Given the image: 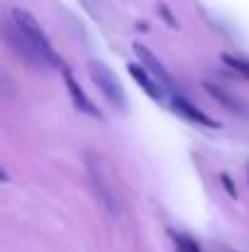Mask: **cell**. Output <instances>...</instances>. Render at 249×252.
<instances>
[{
  "mask_svg": "<svg viewBox=\"0 0 249 252\" xmlns=\"http://www.w3.org/2000/svg\"><path fill=\"white\" fill-rule=\"evenodd\" d=\"M5 37H7L12 52L20 54L27 64H32V66H56L59 64L47 34L42 32L39 22L29 12H25L20 7H12L7 12Z\"/></svg>",
  "mask_w": 249,
  "mask_h": 252,
  "instance_id": "cell-1",
  "label": "cell"
},
{
  "mask_svg": "<svg viewBox=\"0 0 249 252\" xmlns=\"http://www.w3.org/2000/svg\"><path fill=\"white\" fill-rule=\"evenodd\" d=\"M88 76L93 79V84L98 86V91L110 100V105H115L120 110H127V95H125L122 86L117 81V76L103 62H90L88 64Z\"/></svg>",
  "mask_w": 249,
  "mask_h": 252,
  "instance_id": "cell-2",
  "label": "cell"
},
{
  "mask_svg": "<svg viewBox=\"0 0 249 252\" xmlns=\"http://www.w3.org/2000/svg\"><path fill=\"white\" fill-rule=\"evenodd\" d=\"M88 171H90V179H93V186H95V191H98L100 203H103L112 216H117V198H115V191H112V186L105 181L98 159H90V157H88Z\"/></svg>",
  "mask_w": 249,
  "mask_h": 252,
  "instance_id": "cell-3",
  "label": "cell"
},
{
  "mask_svg": "<svg viewBox=\"0 0 249 252\" xmlns=\"http://www.w3.org/2000/svg\"><path fill=\"white\" fill-rule=\"evenodd\" d=\"M135 52L139 54V59L144 62V69H147V71H149V74L154 76V81L162 86L164 91H171V93H176V91H173V81H171V76H168V74L164 71V66L159 64V59H157V57H152V54H149V52H147L144 47H135Z\"/></svg>",
  "mask_w": 249,
  "mask_h": 252,
  "instance_id": "cell-4",
  "label": "cell"
},
{
  "mask_svg": "<svg viewBox=\"0 0 249 252\" xmlns=\"http://www.w3.org/2000/svg\"><path fill=\"white\" fill-rule=\"evenodd\" d=\"M64 79H66V88H69V93H71V98H74V103H76V108H81L83 113H88V115H93V118H103V113L88 100V95L83 93L79 84L74 81V76H71V71L69 69H64Z\"/></svg>",
  "mask_w": 249,
  "mask_h": 252,
  "instance_id": "cell-5",
  "label": "cell"
},
{
  "mask_svg": "<svg viewBox=\"0 0 249 252\" xmlns=\"http://www.w3.org/2000/svg\"><path fill=\"white\" fill-rule=\"evenodd\" d=\"M130 74L139 81V86L154 98V100H166V91L162 88V86L154 81V76L152 74H147L144 71V66H137V64H130Z\"/></svg>",
  "mask_w": 249,
  "mask_h": 252,
  "instance_id": "cell-6",
  "label": "cell"
},
{
  "mask_svg": "<svg viewBox=\"0 0 249 252\" xmlns=\"http://www.w3.org/2000/svg\"><path fill=\"white\" fill-rule=\"evenodd\" d=\"M171 103H173V108H176V110H181L186 118H191V120H198L200 125H208V127H213V125H215V123H213L208 115H203L198 108H193V105H191V103H188L183 95H178V93H171Z\"/></svg>",
  "mask_w": 249,
  "mask_h": 252,
  "instance_id": "cell-7",
  "label": "cell"
},
{
  "mask_svg": "<svg viewBox=\"0 0 249 252\" xmlns=\"http://www.w3.org/2000/svg\"><path fill=\"white\" fill-rule=\"evenodd\" d=\"M203 86H205V91H208V93H213V95H215L218 100H222V105H225L227 110H235V113H245V108H242V105H240V103H237V100H235L232 95H227V93H225V91H222L220 86H213L210 81H203Z\"/></svg>",
  "mask_w": 249,
  "mask_h": 252,
  "instance_id": "cell-8",
  "label": "cell"
},
{
  "mask_svg": "<svg viewBox=\"0 0 249 252\" xmlns=\"http://www.w3.org/2000/svg\"><path fill=\"white\" fill-rule=\"evenodd\" d=\"M173 245H176L178 252H200L195 240H191V238H186V235H181V233H173Z\"/></svg>",
  "mask_w": 249,
  "mask_h": 252,
  "instance_id": "cell-9",
  "label": "cell"
},
{
  "mask_svg": "<svg viewBox=\"0 0 249 252\" xmlns=\"http://www.w3.org/2000/svg\"><path fill=\"white\" fill-rule=\"evenodd\" d=\"M222 59H225V62H227L230 66H232V69H237V71H242L245 76H249V62H242V59H235V57H230V54H225Z\"/></svg>",
  "mask_w": 249,
  "mask_h": 252,
  "instance_id": "cell-10",
  "label": "cell"
}]
</instances>
